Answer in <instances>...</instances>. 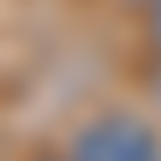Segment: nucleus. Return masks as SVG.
<instances>
[{
  "label": "nucleus",
  "mask_w": 161,
  "mask_h": 161,
  "mask_svg": "<svg viewBox=\"0 0 161 161\" xmlns=\"http://www.w3.org/2000/svg\"><path fill=\"white\" fill-rule=\"evenodd\" d=\"M149 90H155V108H161V72H155V78H149Z\"/></svg>",
  "instance_id": "obj_3"
},
{
  "label": "nucleus",
  "mask_w": 161,
  "mask_h": 161,
  "mask_svg": "<svg viewBox=\"0 0 161 161\" xmlns=\"http://www.w3.org/2000/svg\"><path fill=\"white\" fill-rule=\"evenodd\" d=\"M72 161H161V137L155 125H143L131 114H102V119L78 125Z\"/></svg>",
  "instance_id": "obj_1"
},
{
  "label": "nucleus",
  "mask_w": 161,
  "mask_h": 161,
  "mask_svg": "<svg viewBox=\"0 0 161 161\" xmlns=\"http://www.w3.org/2000/svg\"><path fill=\"white\" fill-rule=\"evenodd\" d=\"M42 161H72V155H42Z\"/></svg>",
  "instance_id": "obj_4"
},
{
  "label": "nucleus",
  "mask_w": 161,
  "mask_h": 161,
  "mask_svg": "<svg viewBox=\"0 0 161 161\" xmlns=\"http://www.w3.org/2000/svg\"><path fill=\"white\" fill-rule=\"evenodd\" d=\"M143 6H149V0H143Z\"/></svg>",
  "instance_id": "obj_5"
},
{
  "label": "nucleus",
  "mask_w": 161,
  "mask_h": 161,
  "mask_svg": "<svg viewBox=\"0 0 161 161\" xmlns=\"http://www.w3.org/2000/svg\"><path fill=\"white\" fill-rule=\"evenodd\" d=\"M149 36H155V48H161V0H149Z\"/></svg>",
  "instance_id": "obj_2"
}]
</instances>
